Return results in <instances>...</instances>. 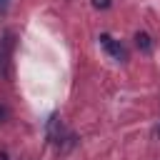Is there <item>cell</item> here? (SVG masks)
I'll list each match as a JSON object with an SVG mask.
<instances>
[{"instance_id": "obj_1", "label": "cell", "mask_w": 160, "mask_h": 160, "mask_svg": "<svg viewBox=\"0 0 160 160\" xmlns=\"http://www.w3.org/2000/svg\"><path fill=\"white\" fill-rule=\"evenodd\" d=\"M100 45H102V48H105V50H108V52H110L115 60H128L125 48H122V45H118V42H115L110 35H100Z\"/></svg>"}, {"instance_id": "obj_2", "label": "cell", "mask_w": 160, "mask_h": 160, "mask_svg": "<svg viewBox=\"0 0 160 160\" xmlns=\"http://www.w3.org/2000/svg\"><path fill=\"white\" fill-rule=\"evenodd\" d=\"M135 45H138L142 52H150V50H152V40H150V35H145V32H138V35H135Z\"/></svg>"}, {"instance_id": "obj_3", "label": "cell", "mask_w": 160, "mask_h": 160, "mask_svg": "<svg viewBox=\"0 0 160 160\" xmlns=\"http://www.w3.org/2000/svg\"><path fill=\"white\" fill-rule=\"evenodd\" d=\"M92 5L100 8V10H108V8H110V0H92Z\"/></svg>"}, {"instance_id": "obj_4", "label": "cell", "mask_w": 160, "mask_h": 160, "mask_svg": "<svg viewBox=\"0 0 160 160\" xmlns=\"http://www.w3.org/2000/svg\"><path fill=\"white\" fill-rule=\"evenodd\" d=\"M2 115H5V110H2V108H0V118H2Z\"/></svg>"}]
</instances>
